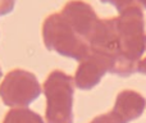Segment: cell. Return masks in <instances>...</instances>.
<instances>
[{
  "instance_id": "obj_1",
  "label": "cell",
  "mask_w": 146,
  "mask_h": 123,
  "mask_svg": "<svg viewBox=\"0 0 146 123\" xmlns=\"http://www.w3.org/2000/svg\"><path fill=\"white\" fill-rule=\"evenodd\" d=\"M115 18L117 44L119 61L115 74L128 77L137 72L141 57L146 51L144 13L140 5H133L119 13Z\"/></svg>"
},
{
  "instance_id": "obj_2",
  "label": "cell",
  "mask_w": 146,
  "mask_h": 123,
  "mask_svg": "<svg viewBox=\"0 0 146 123\" xmlns=\"http://www.w3.org/2000/svg\"><path fill=\"white\" fill-rule=\"evenodd\" d=\"M42 40L46 49L81 62L90 53V45L74 32L60 13H54L42 23Z\"/></svg>"
},
{
  "instance_id": "obj_3",
  "label": "cell",
  "mask_w": 146,
  "mask_h": 123,
  "mask_svg": "<svg viewBox=\"0 0 146 123\" xmlns=\"http://www.w3.org/2000/svg\"><path fill=\"white\" fill-rule=\"evenodd\" d=\"M73 78L55 69L46 77L42 92L46 98V123H73Z\"/></svg>"
},
{
  "instance_id": "obj_4",
  "label": "cell",
  "mask_w": 146,
  "mask_h": 123,
  "mask_svg": "<svg viewBox=\"0 0 146 123\" xmlns=\"http://www.w3.org/2000/svg\"><path fill=\"white\" fill-rule=\"evenodd\" d=\"M42 92L40 82L33 73L25 69H13L0 83V99L4 105L26 108Z\"/></svg>"
},
{
  "instance_id": "obj_5",
  "label": "cell",
  "mask_w": 146,
  "mask_h": 123,
  "mask_svg": "<svg viewBox=\"0 0 146 123\" xmlns=\"http://www.w3.org/2000/svg\"><path fill=\"white\" fill-rule=\"evenodd\" d=\"M106 72H111L110 59L101 51L90 49L87 57H85L78 64L73 82L80 90H91L99 85Z\"/></svg>"
},
{
  "instance_id": "obj_6",
  "label": "cell",
  "mask_w": 146,
  "mask_h": 123,
  "mask_svg": "<svg viewBox=\"0 0 146 123\" xmlns=\"http://www.w3.org/2000/svg\"><path fill=\"white\" fill-rule=\"evenodd\" d=\"M60 15L68 25L86 41L92 33L100 18L96 15L94 8L83 0H71L60 10ZM88 44V43H87Z\"/></svg>"
},
{
  "instance_id": "obj_7",
  "label": "cell",
  "mask_w": 146,
  "mask_h": 123,
  "mask_svg": "<svg viewBox=\"0 0 146 123\" xmlns=\"http://www.w3.org/2000/svg\"><path fill=\"white\" fill-rule=\"evenodd\" d=\"M146 108V100L140 92L123 90L118 94L111 114L119 123H129L140 118Z\"/></svg>"
},
{
  "instance_id": "obj_8",
  "label": "cell",
  "mask_w": 146,
  "mask_h": 123,
  "mask_svg": "<svg viewBox=\"0 0 146 123\" xmlns=\"http://www.w3.org/2000/svg\"><path fill=\"white\" fill-rule=\"evenodd\" d=\"M3 123H45L40 114L27 108H13L5 114Z\"/></svg>"
},
{
  "instance_id": "obj_9",
  "label": "cell",
  "mask_w": 146,
  "mask_h": 123,
  "mask_svg": "<svg viewBox=\"0 0 146 123\" xmlns=\"http://www.w3.org/2000/svg\"><path fill=\"white\" fill-rule=\"evenodd\" d=\"M104 4H111L113 7H115V9L118 10L119 13L123 12L127 8H131L133 5H139L136 0H100Z\"/></svg>"
},
{
  "instance_id": "obj_10",
  "label": "cell",
  "mask_w": 146,
  "mask_h": 123,
  "mask_svg": "<svg viewBox=\"0 0 146 123\" xmlns=\"http://www.w3.org/2000/svg\"><path fill=\"white\" fill-rule=\"evenodd\" d=\"M15 0H0V17L7 15L14 9Z\"/></svg>"
},
{
  "instance_id": "obj_11",
  "label": "cell",
  "mask_w": 146,
  "mask_h": 123,
  "mask_svg": "<svg viewBox=\"0 0 146 123\" xmlns=\"http://www.w3.org/2000/svg\"><path fill=\"white\" fill-rule=\"evenodd\" d=\"M90 123H119L117 121V118L111 114V112L106 114H101V116H98L96 118H94Z\"/></svg>"
},
{
  "instance_id": "obj_12",
  "label": "cell",
  "mask_w": 146,
  "mask_h": 123,
  "mask_svg": "<svg viewBox=\"0 0 146 123\" xmlns=\"http://www.w3.org/2000/svg\"><path fill=\"white\" fill-rule=\"evenodd\" d=\"M137 72L142 73V74H146V57L142 61H140L139 65H137Z\"/></svg>"
},
{
  "instance_id": "obj_13",
  "label": "cell",
  "mask_w": 146,
  "mask_h": 123,
  "mask_svg": "<svg viewBox=\"0 0 146 123\" xmlns=\"http://www.w3.org/2000/svg\"><path fill=\"white\" fill-rule=\"evenodd\" d=\"M136 1H137V4H140L142 8L146 9V0H136Z\"/></svg>"
},
{
  "instance_id": "obj_14",
  "label": "cell",
  "mask_w": 146,
  "mask_h": 123,
  "mask_svg": "<svg viewBox=\"0 0 146 123\" xmlns=\"http://www.w3.org/2000/svg\"><path fill=\"white\" fill-rule=\"evenodd\" d=\"M1 76H3V72H1V68H0V78H1Z\"/></svg>"
}]
</instances>
